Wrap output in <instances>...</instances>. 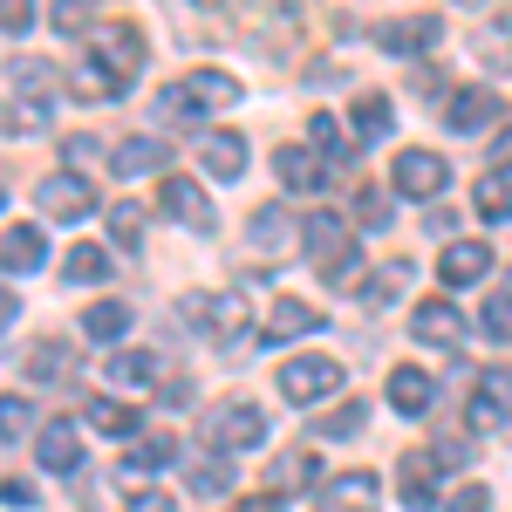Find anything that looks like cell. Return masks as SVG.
Segmentation results:
<instances>
[{"instance_id": "1", "label": "cell", "mask_w": 512, "mask_h": 512, "mask_svg": "<svg viewBox=\"0 0 512 512\" xmlns=\"http://www.w3.org/2000/svg\"><path fill=\"white\" fill-rule=\"evenodd\" d=\"M226 103H239V76H226V69H192L185 82H171L164 89V117H198V110H226Z\"/></svg>"}, {"instance_id": "2", "label": "cell", "mask_w": 512, "mask_h": 512, "mask_svg": "<svg viewBox=\"0 0 512 512\" xmlns=\"http://www.w3.org/2000/svg\"><path fill=\"white\" fill-rule=\"evenodd\" d=\"M89 48H96L89 62H103V76L117 82V89L144 69V35H137L130 21H96V28H89Z\"/></svg>"}, {"instance_id": "3", "label": "cell", "mask_w": 512, "mask_h": 512, "mask_svg": "<svg viewBox=\"0 0 512 512\" xmlns=\"http://www.w3.org/2000/svg\"><path fill=\"white\" fill-rule=\"evenodd\" d=\"M267 437V410L260 403H219L212 424H205V444L212 451H253Z\"/></svg>"}, {"instance_id": "4", "label": "cell", "mask_w": 512, "mask_h": 512, "mask_svg": "<svg viewBox=\"0 0 512 512\" xmlns=\"http://www.w3.org/2000/svg\"><path fill=\"white\" fill-rule=\"evenodd\" d=\"M328 390H342V362L335 355H294L280 369V396L287 403H321Z\"/></svg>"}, {"instance_id": "5", "label": "cell", "mask_w": 512, "mask_h": 512, "mask_svg": "<svg viewBox=\"0 0 512 512\" xmlns=\"http://www.w3.org/2000/svg\"><path fill=\"white\" fill-rule=\"evenodd\" d=\"M444 178H451V171H444L437 151H403V158L390 164V192L396 198H437V192H444Z\"/></svg>"}, {"instance_id": "6", "label": "cell", "mask_w": 512, "mask_h": 512, "mask_svg": "<svg viewBox=\"0 0 512 512\" xmlns=\"http://www.w3.org/2000/svg\"><path fill=\"white\" fill-rule=\"evenodd\" d=\"M35 205L48 212V219L76 226V219H89V212H96V185H89V178H41Z\"/></svg>"}, {"instance_id": "7", "label": "cell", "mask_w": 512, "mask_h": 512, "mask_svg": "<svg viewBox=\"0 0 512 512\" xmlns=\"http://www.w3.org/2000/svg\"><path fill=\"white\" fill-rule=\"evenodd\" d=\"M437 35H444L437 14H410V21H383V28H376V48H383V55H424Z\"/></svg>"}, {"instance_id": "8", "label": "cell", "mask_w": 512, "mask_h": 512, "mask_svg": "<svg viewBox=\"0 0 512 512\" xmlns=\"http://www.w3.org/2000/svg\"><path fill=\"white\" fill-rule=\"evenodd\" d=\"M506 417H512V376L506 369H485L478 396H472V431H499Z\"/></svg>"}, {"instance_id": "9", "label": "cell", "mask_w": 512, "mask_h": 512, "mask_svg": "<svg viewBox=\"0 0 512 512\" xmlns=\"http://www.w3.org/2000/svg\"><path fill=\"white\" fill-rule=\"evenodd\" d=\"M492 117H499V96H492V89H458V96L444 103V130H458V137H478Z\"/></svg>"}, {"instance_id": "10", "label": "cell", "mask_w": 512, "mask_h": 512, "mask_svg": "<svg viewBox=\"0 0 512 512\" xmlns=\"http://www.w3.org/2000/svg\"><path fill=\"white\" fill-rule=\"evenodd\" d=\"M185 315L205 321L212 335H239V328H246V294H192Z\"/></svg>"}, {"instance_id": "11", "label": "cell", "mask_w": 512, "mask_h": 512, "mask_svg": "<svg viewBox=\"0 0 512 512\" xmlns=\"http://www.w3.org/2000/svg\"><path fill=\"white\" fill-rule=\"evenodd\" d=\"M35 458L48 465V472H76L82 465V437L69 417H55V424H41V444H35Z\"/></svg>"}, {"instance_id": "12", "label": "cell", "mask_w": 512, "mask_h": 512, "mask_svg": "<svg viewBox=\"0 0 512 512\" xmlns=\"http://www.w3.org/2000/svg\"><path fill=\"white\" fill-rule=\"evenodd\" d=\"M437 267H444V280H451V287H465V280H485V274H492V246H485V239H451Z\"/></svg>"}, {"instance_id": "13", "label": "cell", "mask_w": 512, "mask_h": 512, "mask_svg": "<svg viewBox=\"0 0 512 512\" xmlns=\"http://www.w3.org/2000/svg\"><path fill=\"white\" fill-rule=\"evenodd\" d=\"M280 185H287V192H321V185H328V171H335V164H321L315 151H301V144H280Z\"/></svg>"}, {"instance_id": "14", "label": "cell", "mask_w": 512, "mask_h": 512, "mask_svg": "<svg viewBox=\"0 0 512 512\" xmlns=\"http://www.w3.org/2000/svg\"><path fill=\"white\" fill-rule=\"evenodd\" d=\"M410 335H417V342H431V349H451V342L465 335V321H458L451 301H424V308L410 315Z\"/></svg>"}, {"instance_id": "15", "label": "cell", "mask_w": 512, "mask_h": 512, "mask_svg": "<svg viewBox=\"0 0 512 512\" xmlns=\"http://www.w3.org/2000/svg\"><path fill=\"white\" fill-rule=\"evenodd\" d=\"M396 485H403V506H417V512L437 506V451H410Z\"/></svg>"}, {"instance_id": "16", "label": "cell", "mask_w": 512, "mask_h": 512, "mask_svg": "<svg viewBox=\"0 0 512 512\" xmlns=\"http://www.w3.org/2000/svg\"><path fill=\"white\" fill-rule=\"evenodd\" d=\"M472 205H478V219H492V226H499V219H512V158L492 164V171L472 185Z\"/></svg>"}, {"instance_id": "17", "label": "cell", "mask_w": 512, "mask_h": 512, "mask_svg": "<svg viewBox=\"0 0 512 512\" xmlns=\"http://www.w3.org/2000/svg\"><path fill=\"white\" fill-rule=\"evenodd\" d=\"M198 158L212 178H246V137L239 130H212L205 144H198Z\"/></svg>"}, {"instance_id": "18", "label": "cell", "mask_w": 512, "mask_h": 512, "mask_svg": "<svg viewBox=\"0 0 512 512\" xmlns=\"http://www.w3.org/2000/svg\"><path fill=\"white\" fill-rule=\"evenodd\" d=\"M164 212H171V219H185L192 233H205V226H212V198L198 192L192 178H164Z\"/></svg>"}, {"instance_id": "19", "label": "cell", "mask_w": 512, "mask_h": 512, "mask_svg": "<svg viewBox=\"0 0 512 512\" xmlns=\"http://www.w3.org/2000/svg\"><path fill=\"white\" fill-rule=\"evenodd\" d=\"M301 246L328 267V260H342V253H349V226H342L335 212H315V219H301Z\"/></svg>"}, {"instance_id": "20", "label": "cell", "mask_w": 512, "mask_h": 512, "mask_svg": "<svg viewBox=\"0 0 512 512\" xmlns=\"http://www.w3.org/2000/svg\"><path fill=\"white\" fill-rule=\"evenodd\" d=\"M164 164H171V144H164V137H123L117 144L123 178H144V171H164Z\"/></svg>"}, {"instance_id": "21", "label": "cell", "mask_w": 512, "mask_h": 512, "mask_svg": "<svg viewBox=\"0 0 512 512\" xmlns=\"http://www.w3.org/2000/svg\"><path fill=\"white\" fill-rule=\"evenodd\" d=\"M390 403L403 410V417H424V410L437 403V383L424 376V369H396L390 376Z\"/></svg>"}, {"instance_id": "22", "label": "cell", "mask_w": 512, "mask_h": 512, "mask_svg": "<svg viewBox=\"0 0 512 512\" xmlns=\"http://www.w3.org/2000/svg\"><path fill=\"white\" fill-rule=\"evenodd\" d=\"M164 465H178V437H164V431L137 437V444L123 451V478L130 472H164Z\"/></svg>"}, {"instance_id": "23", "label": "cell", "mask_w": 512, "mask_h": 512, "mask_svg": "<svg viewBox=\"0 0 512 512\" xmlns=\"http://www.w3.org/2000/svg\"><path fill=\"white\" fill-rule=\"evenodd\" d=\"M349 144H376V137H390V96H355V110H349Z\"/></svg>"}, {"instance_id": "24", "label": "cell", "mask_w": 512, "mask_h": 512, "mask_svg": "<svg viewBox=\"0 0 512 512\" xmlns=\"http://www.w3.org/2000/svg\"><path fill=\"white\" fill-rule=\"evenodd\" d=\"M41 260H48V246H41L35 226H14V233L0 239V267H7V274H35Z\"/></svg>"}, {"instance_id": "25", "label": "cell", "mask_w": 512, "mask_h": 512, "mask_svg": "<svg viewBox=\"0 0 512 512\" xmlns=\"http://www.w3.org/2000/svg\"><path fill=\"white\" fill-rule=\"evenodd\" d=\"M315 328H321V308H308V301H274L267 342H294V335H315Z\"/></svg>"}, {"instance_id": "26", "label": "cell", "mask_w": 512, "mask_h": 512, "mask_svg": "<svg viewBox=\"0 0 512 512\" xmlns=\"http://www.w3.org/2000/svg\"><path fill=\"white\" fill-rule=\"evenodd\" d=\"M328 506L335 512H369L376 506V472H342L328 485Z\"/></svg>"}, {"instance_id": "27", "label": "cell", "mask_w": 512, "mask_h": 512, "mask_svg": "<svg viewBox=\"0 0 512 512\" xmlns=\"http://www.w3.org/2000/svg\"><path fill=\"white\" fill-rule=\"evenodd\" d=\"M253 246H260V253H280V246H287V239H294V219H287V212H280V205H260V212H253Z\"/></svg>"}, {"instance_id": "28", "label": "cell", "mask_w": 512, "mask_h": 512, "mask_svg": "<svg viewBox=\"0 0 512 512\" xmlns=\"http://www.w3.org/2000/svg\"><path fill=\"white\" fill-rule=\"evenodd\" d=\"M123 328H130V308H123V301H96V308L82 315V335H89V342H117Z\"/></svg>"}, {"instance_id": "29", "label": "cell", "mask_w": 512, "mask_h": 512, "mask_svg": "<svg viewBox=\"0 0 512 512\" xmlns=\"http://www.w3.org/2000/svg\"><path fill=\"white\" fill-rule=\"evenodd\" d=\"M62 274H69V280H103V274H110V260H103V246L76 239V246H69V260H62Z\"/></svg>"}, {"instance_id": "30", "label": "cell", "mask_w": 512, "mask_h": 512, "mask_svg": "<svg viewBox=\"0 0 512 512\" xmlns=\"http://www.w3.org/2000/svg\"><path fill=\"white\" fill-rule=\"evenodd\" d=\"M362 424H369V410H362V403L349 396V403H335V410H328V417L315 424V437H355Z\"/></svg>"}, {"instance_id": "31", "label": "cell", "mask_w": 512, "mask_h": 512, "mask_svg": "<svg viewBox=\"0 0 512 512\" xmlns=\"http://www.w3.org/2000/svg\"><path fill=\"white\" fill-rule=\"evenodd\" d=\"M89 424H96V431H110V437H130V431H137V410H130V403H103V396H96V403H89Z\"/></svg>"}, {"instance_id": "32", "label": "cell", "mask_w": 512, "mask_h": 512, "mask_svg": "<svg viewBox=\"0 0 512 512\" xmlns=\"http://www.w3.org/2000/svg\"><path fill=\"white\" fill-rule=\"evenodd\" d=\"M35 431V403L28 396H0V437L14 444V437H28Z\"/></svg>"}, {"instance_id": "33", "label": "cell", "mask_w": 512, "mask_h": 512, "mask_svg": "<svg viewBox=\"0 0 512 512\" xmlns=\"http://www.w3.org/2000/svg\"><path fill=\"white\" fill-rule=\"evenodd\" d=\"M62 369H69V349H62V342H35V349H28V376H35V383H55Z\"/></svg>"}, {"instance_id": "34", "label": "cell", "mask_w": 512, "mask_h": 512, "mask_svg": "<svg viewBox=\"0 0 512 512\" xmlns=\"http://www.w3.org/2000/svg\"><path fill=\"white\" fill-rule=\"evenodd\" d=\"M158 376V355L130 349V355H110V383H151Z\"/></svg>"}, {"instance_id": "35", "label": "cell", "mask_w": 512, "mask_h": 512, "mask_svg": "<svg viewBox=\"0 0 512 512\" xmlns=\"http://www.w3.org/2000/svg\"><path fill=\"white\" fill-rule=\"evenodd\" d=\"M478 55H485V69H512V28L506 21H492V28L478 35Z\"/></svg>"}, {"instance_id": "36", "label": "cell", "mask_w": 512, "mask_h": 512, "mask_svg": "<svg viewBox=\"0 0 512 512\" xmlns=\"http://www.w3.org/2000/svg\"><path fill=\"white\" fill-rule=\"evenodd\" d=\"M308 144L328 151V158H342V151H349V130H342L335 117H315V123H308Z\"/></svg>"}, {"instance_id": "37", "label": "cell", "mask_w": 512, "mask_h": 512, "mask_svg": "<svg viewBox=\"0 0 512 512\" xmlns=\"http://www.w3.org/2000/svg\"><path fill=\"white\" fill-rule=\"evenodd\" d=\"M321 274H328V287H335V294H349V287H362V253H342V260H328V267H321Z\"/></svg>"}, {"instance_id": "38", "label": "cell", "mask_w": 512, "mask_h": 512, "mask_svg": "<svg viewBox=\"0 0 512 512\" xmlns=\"http://www.w3.org/2000/svg\"><path fill=\"white\" fill-rule=\"evenodd\" d=\"M478 321H485V335H492V342H512V294H492Z\"/></svg>"}, {"instance_id": "39", "label": "cell", "mask_w": 512, "mask_h": 512, "mask_svg": "<svg viewBox=\"0 0 512 512\" xmlns=\"http://www.w3.org/2000/svg\"><path fill=\"white\" fill-rule=\"evenodd\" d=\"M355 219H362V226H390V192L362 185V192H355Z\"/></svg>"}, {"instance_id": "40", "label": "cell", "mask_w": 512, "mask_h": 512, "mask_svg": "<svg viewBox=\"0 0 512 512\" xmlns=\"http://www.w3.org/2000/svg\"><path fill=\"white\" fill-rule=\"evenodd\" d=\"M14 89H55V69H48V62H35V55H21V62H14Z\"/></svg>"}, {"instance_id": "41", "label": "cell", "mask_w": 512, "mask_h": 512, "mask_svg": "<svg viewBox=\"0 0 512 512\" xmlns=\"http://www.w3.org/2000/svg\"><path fill=\"white\" fill-rule=\"evenodd\" d=\"M69 89H76V96H110V89H117V82L103 76V69H96V62H76V69H69Z\"/></svg>"}, {"instance_id": "42", "label": "cell", "mask_w": 512, "mask_h": 512, "mask_svg": "<svg viewBox=\"0 0 512 512\" xmlns=\"http://www.w3.org/2000/svg\"><path fill=\"white\" fill-rule=\"evenodd\" d=\"M226 485H233V472H226V465H212V458H205V465H192V492H205V499H219Z\"/></svg>"}, {"instance_id": "43", "label": "cell", "mask_w": 512, "mask_h": 512, "mask_svg": "<svg viewBox=\"0 0 512 512\" xmlns=\"http://www.w3.org/2000/svg\"><path fill=\"white\" fill-rule=\"evenodd\" d=\"M437 506H444V512H485V506H492V492H485V485H458V492H444Z\"/></svg>"}, {"instance_id": "44", "label": "cell", "mask_w": 512, "mask_h": 512, "mask_svg": "<svg viewBox=\"0 0 512 512\" xmlns=\"http://www.w3.org/2000/svg\"><path fill=\"white\" fill-rule=\"evenodd\" d=\"M110 233H117V246H137V239H144V219H137V205H117V212H110Z\"/></svg>"}, {"instance_id": "45", "label": "cell", "mask_w": 512, "mask_h": 512, "mask_svg": "<svg viewBox=\"0 0 512 512\" xmlns=\"http://www.w3.org/2000/svg\"><path fill=\"white\" fill-rule=\"evenodd\" d=\"M403 280H410V260H390V267L376 274V287H369V301H390V294L403 287Z\"/></svg>"}, {"instance_id": "46", "label": "cell", "mask_w": 512, "mask_h": 512, "mask_svg": "<svg viewBox=\"0 0 512 512\" xmlns=\"http://www.w3.org/2000/svg\"><path fill=\"white\" fill-rule=\"evenodd\" d=\"M48 21H55L62 35H89V28H96V14H89V7H55Z\"/></svg>"}, {"instance_id": "47", "label": "cell", "mask_w": 512, "mask_h": 512, "mask_svg": "<svg viewBox=\"0 0 512 512\" xmlns=\"http://www.w3.org/2000/svg\"><path fill=\"white\" fill-rule=\"evenodd\" d=\"M35 28V7H14V0H0V35H28Z\"/></svg>"}, {"instance_id": "48", "label": "cell", "mask_w": 512, "mask_h": 512, "mask_svg": "<svg viewBox=\"0 0 512 512\" xmlns=\"http://www.w3.org/2000/svg\"><path fill=\"white\" fill-rule=\"evenodd\" d=\"M274 478H280V485H308V478H315V458H280Z\"/></svg>"}, {"instance_id": "49", "label": "cell", "mask_w": 512, "mask_h": 512, "mask_svg": "<svg viewBox=\"0 0 512 512\" xmlns=\"http://www.w3.org/2000/svg\"><path fill=\"white\" fill-rule=\"evenodd\" d=\"M130 512H178L171 492H130Z\"/></svg>"}, {"instance_id": "50", "label": "cell", "mask_w": 512, "mask_h": 512, "mask_svg": "<svg viewBox=\"0 0 512 512\" xmlns=\"http://www.w3.org/2000/svg\"><path fill=\"white\" fill-rule=\"evenodd\" d=\"M0 499L21 512V506H35V485H28V478H7V485H0Z\"/></svg>"}, {"instance_id": "51", "label": "cell", "mask_w": 512, "mask_h": 512, "mask_svg": "<svg viewBox=\"0 0 512 512\" xmlns=\"http://www.w3.org/2000/svg\"><path fill=\"white\" fill-rule=\"evenodd\" d=\"M14 315H21V294H14V287H0V335L14 328Z\"/></svg>"}, {"instance_id": "52", "label": "cell", "mask_w": 512, "mask_h": 512, "mask_svg": "<svg viewBox=\"0 0 512 512\" xmlns=\"http://www.w3.org/2000/svg\"><path fill=\"white\" fill-rule=\"evenodd\" d=\"M233 512H287V506H280L274 492H260V499H239V506H233Z\"/></svg>"}, {"instance_id": "53", "label": "cell", "mask_w": 512, "mask_h": 512, "mask_svg": "<svg viewBox=\"0 0 512 512\" xmlns=\"http://www.w3.org/2000/svg\"><path fill=\"white\" fill-rule=\"evenodd\" d=\"M0 198H7V192H0Z\"/></svg>"}]
</instances>
